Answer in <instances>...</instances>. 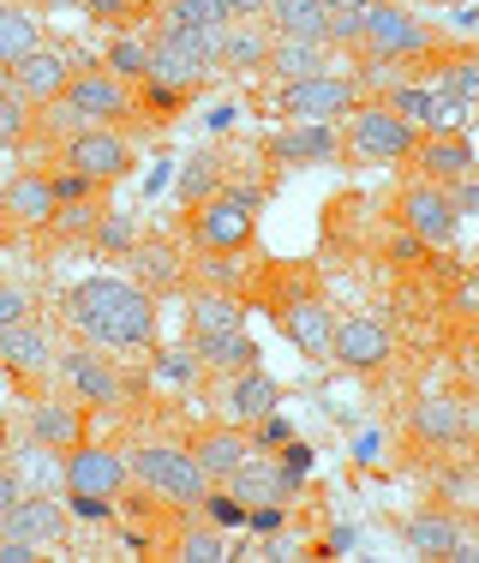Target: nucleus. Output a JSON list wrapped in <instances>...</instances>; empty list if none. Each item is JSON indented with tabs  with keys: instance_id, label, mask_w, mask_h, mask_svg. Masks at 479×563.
<instances>
[{
	"instance_id": "nucleus-1",
	"label": "nucleus",
	"mask_w": 479,
	"mask_h": 563,
	"mask_svg": "<svg viewBox=\"0 0 479 563\" xmlns=\"http://www.w3.org/2000/svg\"><path fill=\"white\" fill-rule=\"evenodd\" d=\"M60 318L73 324L78 342L102 354H144L156 342V294L138 288L132 276H85L66 288Z\"/></svg>"
},
{
	"instance_id": "nucleus-2",
	"label": "nucleus",
	"mask_w": 479,
	"mask_h": 563,
	"mask_svg": "<svg viewBox=\"0 0 479 563\" xmlns=\"http://www.w3.org/2000/svg\"><path fill=\"white\" fill-rule=\"evenodd\" d=\"M258 210H264V186L239 180V186H216L204 205L192 210V240L204 258H239L258 240Z\"/></svg>"
},
{
	"instance_id": "nucleus-3",
	"label": "nucleus",
	"mask_w": 479,
	"mask_h": 563,
	"mask_svg": "<svg viewBox=\"0 0 479 563\" xmlns=\"http://www.w3.org/2000/svg\"><path fill=\"white\" fill-rule=\"evenodd\" d=\"M60 120L73 132L78 126H126V120H138V102H132L126 78H114L102 60H90V66H73V78H66Z\"/></svg>"
},
{
	"instance_id": "nucleus-4",
	"label": "nucleus",
	"mask_w": 479,
	"mask_h": 563,
	"mask_svg": "<svg viewBox=\"0 0 479 563\" xmlns=\"http://www.w3.org/2000/svg\"><path fill=\"white\" fill-rule=\"evenodd\" d=\"M126 462H132V479L144 486V498L175 504V509H198V498L216 486V479L198 467V455L192 450H175V444H138Z\"/></svg>"
},
{
	"instance_id": "nucleus-5",
	"label": "nucleus",
	"mask_w": 479,
	"mask_h": 563,
	"mask_svg": "<svg viewBox=\"0 0 479 563\" xmlns=\"http://www.w3.org/2000/svg\"><path fill=\"white\" fill-rule=\"evenodd\" d=\"M414 144H420V126L402 120L390 102H354L348 132H342V156H348V163H366V168L402 163V156H414Z\"/></svg>"
},
{
	"instance_id": "nucleus-6",
	"label": "nucleus",
	"mask_w": 479,
	"mask_h": 563,
	"mask_svg": "<svg viewBox=\"0 0 479 563\" xmlns=\"http://www.w3.org/2000/svg\"><path fill=\"white\" fill-rule=\"evenodd\" d=\"M359 48L371 60H432V24L414 19L408 7H390V0H371L366 7V31H359Z\"/></svg>"
},
{
	"instance_id": "nucleus-7",
	"label": "nucleus",
	"mask_w": 479,
	"mask_h": 563,
	"mask_svg": "<svg viewBox=\"0 0 479 563\" xmlns=\"http://www.w3.org/2000/svg\"><path fill=\"white\" fill-rule=\"evenodd\" d=\"M216 36L222 31H180V24H163L156 43H151V78L198 90L210 73H216Z\"/></svg>"
},
{
	"instance_id": "nucleus-8",
	"label": "nucleus",
	"mask_w": 479,
	"mask_h": 563,
	"mask_svg": "<svg viewBox=\"0 0 479 563\" xmlns=\"http://www.w3.org/2000/svg\"><path fill=\"white\" fill-rule=\"evenodd\" d=\"M359 102V78L348 73H312V78H282V90H276V109H282L288 120H348Z\"/></svg>"
},
{
	"instance_id": "nucleus-9",
	"label": "nucleus",
	"mask_w": 479,
	"mask_h": 563,
	"mask_svg": "<svg viewBox=\"0 0 479 563\" xmlns=\"http://www.w3.org/2000/svg\"><path fill=\"white\" fill-rule=\"evenodd\" d=\"M132 486V462L114 444H85L78 438L73 450H60V492H97V498H114Z\"/></svg>"
},
{
	"instance_id": "nucleus-10",
	"label": "nucleus",
	"mask_w": 479,
	"mask_h": 563,
	"mask_svg": "<svg viewBox=\"0 0 479 563\" xmlns=\"http://www.w3.org/2000/svg\"><path fill=\"white\" fill-rule=\"evenodd\" d=\"M55 372H60L66 390H73V401H85V408H120V396H126V378L114 372V360L102 354V347H90V342L60 347Z\"/></svg>"
},
{
	"instance_id": "nucleus-11",
	"label": "nucleus",
	"mask_w": 479,
	"mask_h": 563,
	"mask_svg": "<svg viewBox=\"0 0 479 563\" xmlns=\"http://www.w3.org/2000/svg\"><path fill=\"white\" fill-rule=\"evenodd\" d=\"M60 156H66V168L90 174L97 186H114L132 174V139L120 126H78Z\"/></svg>"
},
{
	"instance_id": "nucleus-12",
	"label": "nucleus",
	"mask_w": 479,
	"mask_h": 563,
	"mask_svg": "<svg viewBox=\"0 0 479 563\" xmlns=\"http://www.w3.org/2000/svg\"><path fill=\"white\" fill-rule=\"evenodd\" d=\"M390 354H396V336L383 318L354 312V318H336V330H330V360L342 372H378L390 366Z\"/></svg>"
},
{
	"instance_id": "nucleus-13",
	"label": "nucleus",
	"mask_w": 479,
	"mask_h": 563,
	"mask_svg": "<svg viewBox=\"0 0 479 563\" xmlns=\"http://www.w3.org/2000/svg\"><path fill=\"white\" fill-rule=\"evenodd\" d=\"M396 210H402V228L420 234L425 246H449L456 228H461L456 198H449V186H437V180H414L402 198H396Z\"/></svg>"
},
{
	"instance_id": "nucleus-14",
	"label": "nucleus",
	"mask_w": 479,
	"mask_h": 563,
	"mask_svg": "<svg viewBox=\"0 0 479 563\" xmlns=\"http://www.w3.org/2000/svg\"><path fill=\"white\" fill-rule=\"evenodd\" d=\"M222 408V420L234 426H258L264 413L282 408V384L270 378L264 366H239V372H222V390H210Z\"/></svg>"
},
{
	"instance_id": "nucleus-15",
	"label": "nucleus",
	"mask_w": 479,
	"mask_h": 563,
	"mask_svg": "<svg viewBox=\"0 0 479 563\" xmlns=\"http://www.w3.org/2000/svg\"><path fill=\"white\" fill-rule=\"evenodd\" d=\"M66 533V504L55 492H24L12 509H0V540H19V545H36V552H48Z\"/></svg>"
},
{
	"instance_id": "nucleus-16",
	"label": "nucleus",
	"mask_w": 479,
	"mask_h": 563,
	"mask_svg": "<svg viewBox=\"0 0 479 563\" xmlns=\"http://www.w3.org/2000/svg\"><path fill=\"white\" fill-rule=\"evenodd\" d=\"M408 438H420V444H432V450H461L474 438V413L461 408L456 396L432 390V396L414 401V413H408Z\"/></svg>"
},
{
	"instance_id": "nucleus-17",
	"label": "nucleus",
	"mask_w": 479,
	"mask_h": 563,
	"mask_svg": "<svg viewBox=\"0 0 479 563\" xmlns=\"http://www.w3.org/2000/svg\"><path fill=\"white\" fill-rule=\"evenodd\" d=\"M222 486H229L246 509L252 504H294L300 498V474H288V467L276 462V455H264V450H252L246 462L222 479Z\"/></svg>"
},
{
	"instance_id": "nucleus-18",
	"label": "nucleus",
	"mask_w": 479,
	"mask_h": 563,
	"mask_svg": "<svg viewBox=\"0 0 479 563\" xmlns=\"http://www.w3.org/2000/svg\"><path fill=\"white\" fill-rule=\"evenodd\" d=\"M55 354H60V342L48 336V324H36V318H19V324L0 330V366L24 384L48 378V372H55Z\"/></svg>"
},
{
	"instance_id": "nucleus-19",
	"label": "nucleus",
	"mask_w": 479,
	"mask_h": 563,
	"mask_svg": "<svg viewBox=\"0 0 479 563\" xmlns=\"http://www.w3.org/2000/svg\"><path fill=\"white\" fill-rule=\"evenodd\" d=\"M276 330H282L305 360H330V330H336V318H330V306L318 300V294H288V300L276 306Z\"/></svg>"
},
{
	"instance_id": "nucleus-20",
	"label": "nucleus",
	"mask_w": 479,
	"mask_h": 563,
	"mask_svg": "<svg viewBox=\"0 0 479 563\" xmlns=\"http://www.w3.org/2000/svg\"><path fill=\"white\" fill-rule=\"evenodd\" d=\"M7 85L19 90L24 102H60V90H66V78H73V55L66 48H48V43H36L31 55H19L7 66Z\"/></svg>"
},
{
	"instance_id": "nucleus-21",
	"label": "nucleus",
	"mask_w": 479,
	"mask_h": 563,
	"mask_svg": "<svg viewBox=\"0 0 479 563\" xmlns=\"http://www.w3.org/2000/svg\"><path fill=\"white\" fill-rule=\"evenodd\" d=\"M336 151H342V139H336V126H330V120H288V126L270 139V156H276L282 168L330 163Z\"/></svg>"
},
{
	"instance_id": "nucleus-22",
	"label": "nucleus",
	"mask_w": 479,
	"mask_h": 563,
	"mask_svg": "<svg viewBox=\"0 0 479 563\" xmlns=\"http://www.w3.org/2000/svg\"><path fill=\"white\" fill-rule=\"evenodd\" d=\"M0 217L12 228H48V217H55V180L43 168L12 174L7 192H0Z\"/></svg>"
},
{
	"instance_id": "nucleus-23",
	"label": "nucleus",
	"mask_w": 479,
	"mask_h": 563,
	"mask_svg": "<svg viewBox=\"0 0 479 563\" xmlns=\"http://www.w3.org/2000/svg\"><path fill=\"white\" fill-rule=\"evenodd\" d=\"M414 163H420V180L456 186V180H468V174H474V144L461 139V132H420Z\"/></svg>"
},
{
	"instance_id": "nucleus-24",
	"label": "nucleus",
	"mask_w": 479,
	"mask_h": 563,
	"mask_svg": "<svg viewBox=\"0 0 479 563\" xmlns=\"http://www.w3.org/2000/svg\"><path fill=\"white\" fill-rule=\"evenodd\" d=\"M85 401H60V396H36L31 401V432L24 438H36V444H48V450H73L78 438H85Z\"/></svg>"
},
{
	"instance_id": "nucleus-25",
	"label": "nucleus",
	"mask_w": 479,
	"mask_h": 563,
	"mask_svg": "<svg viewBox=\"0 0 479 563\" xmlns=\"http://www.w3.org/2000/svg\"><path fill=\"white\" fill-rule=\"evenodd\" d=\"M229 330H246V306L229 288H198L186 300V336H229Z\"/></svg>"
},
{
	"instance_id": "nucleus-26",
	"label": "nucleus",
	"mask_w": 479,
	"mask_h": 563,
	"mask_svg": "<svg viewBox=\"0 0 479 563\" xmlns=\"http://www.w3.org/2000/svg\"><path fill=\"white\" fill-rule=\"evenodd\" d=\"M461 533H468V528H461V521L449 516L444 504H432V509H414V516L402 521V540L414 545L420 558H444V563H449V552H456V540H461Z\"/></svg>"
},
{
	"instance_id": "nucleus-27",
	"label": "nucleus",
	"mask_w": 479,
	"mask_h": 563,
	"mask_svg": "<svg viewBox=\"0 0 479 563\" xmlns=\"http://www.w3.org/2000/svg\"><path fill=\"white\" fill-rule=\"evenodd\" d=\"M270 43L276 36H264L258 19H229L216 36V66H229V73H258V66L270 60Z\"/></svg>"
},
{
	"instance_id": "nucleus-28",
	"label": "nucleus",
	"mask_w": 479,
	"mask_h": 563,
	"mask_svg": "<svg viewBox=\"0 0 479 563\" xmlns=\"http://www.w3.org/2000/svg\"><path fill=\"white\" fill-rule=\"evenodd\" d=\"M192 455H198V467H204V474L222 486V479H229L234 467L252 455V438H246V426L222 420L216 432H204V438H198V444H192Z\"/></svg>"
},
{
	"instance_id": "nucleus-29",
	"label": "nucleus",
	"mask_w": 479,
	"mask_h": 563,
	"mask_svg": "<svg viewBox=\"0 0 479 563\" xmlns=\"http://www.w3.org/2000/svg\"><path fill=\"white\" fill-rule=\"evenodd\" d=\"M276 36H300V43H324V24H330V7L324 0H270L264 7Z\"/></svg>"
},
{
	"instance_id": "nucleus-30",
	"label": "nucleus",
	"mask_w": 479,
	"mask_h": 563,
	"mask_svg": "<svg viewBox=\"0 0 479 563\" xmlns=\"http://www.w3.org/2000/svg\"><path fill=\"white\" fill-rule=\"evenodd\" d=\"M126 264H132V282L151 288V294H163V288H175V282H180V258H175L168 240H144L138 234V246L126 252Z\"/></svg>"
},
{
	"instance_id": "nucleus-31",
	"label": "nucleus",
	"mask_w": 479,
	"mask_h": 563,
	"mask_svg": "<svg viewBox=\"0 0 479 563\" xmlns=\"http://www.w3.org/2000/svg\"><path fill=\"white\" fill-rule=\"evenodd\" d=\"M192 354L204 360V372H239V366H258V342L246 330H229V336H186Z\"/></svg>"
},
{
	"instance_id": "nucleus-32",
	"label": "nucleus",
	"mask_w": 479,
	"mask_h": 563,
	"mask_svg": "<svg viewBox=\"0 0 479 563\" xmlns=\"http://www.w3.org/2000/svg\"><path fill=\"white\" fill-rule=\"evenodd\" d=\"M264 66H276V78H312V73H324V66H330V43L276 36V43H270V60H264Z\"/></svg>"
},
{
	"instance_id": "nucleus-33",
	"label": "nucleus",
	"mask_w": 479,
	"mask_h": 563,
	"mask_svg": "<svg viewBox=\"0 0 479 563\" xmlns=\"http://www.w3.org/2000/svg\"><path fill=\"white\" fill-rule=\"evenodd\" d=\"M36 43H43V24H36L19 0H0V66H12L19 55H31Z\"/></svg>"
},
{
	"instance_id": "nucleus-34",
	"label": "nucleus",
	"mask_w": 479,
	"mask_h": 563,
	"mask_svg": "<svg viewBox=\"0 0 479 563\" xmlns=\"http://www.w3.org/2000/svg\"><path fill=\"white\" fill-rule=\"evenodd\" d=\"M90 246L109 252V258H126V252L138 246V217H126V210H102L97 228H90Z\"/></svg>"
},
{
	"instance_id": "nucleus-35",
	"label": "nucleus",
	"mask_w": 479,
	"mask_h": 563,
	"mask_svg": "<svg viewBox=\"0 0 479 563\" xmlns=\"http://www.w3.org/2000/svg\"><path fill=\"white\" fill-rule=\"evenodd\" d=\"M102 217V198H78V205H55V217H48V234L73 240V246H90V228Z\"/></svg>"
},
{
	"instance_id": "nucleus-36",
	"label": "nucleus",
	"mask_w": 479,
	"mask_h": 563,
	"mask_svg": "<svg viewBox=\"0 0 479 563\" xmlns=\"http://www.w3.org/2000/svg\"><path fill=\"white\" fill-rule=\"evenodd\" d=\"M102 66H109L114 78H126V85H138V78H151V43H138V36H114Z\"/></svg>"
},
{
	"instance_id": "nucleus-37",
	"label": "nucleus",
	"mask_w": 479,
	"mask_h": 563,
	"mask_svg": "<svg viewBox=\"0 0 479 563\" xmlns=\"http://www.w3.org/2000/svg\"><path fill=\"white\" fill-rule=\"evenodd\" d=\"M163 24H180V31H222V7L216 0H168L163 7Z\"/></svg>"
},
{
	"instance_id": "nucleus-38",
	"label": "nucleus",
	"mask_w": 479,
	"mask_h": 563,
	"mask_svg": "<svg viewBox=\"0 0 479 563\" xmlns=\"http://www.w3.org/2000/svg\"><path fill=\"white\" fill-rule=\"evenodd\" d=\"M432 90H444V97H461V102H479V55L437 66V73H432Z\"/></svg>"
},
{
	"instance_id": "nucleus-39",
	"label": "nucleus",
	"mask_w": 479,
	"mask_h": 563,
	"mask_svg": "<svg viewBox=\"0 0 479 563\" xmlns=\"http://www.w3.org/2000/svg\"><path fill=\"white\" fill-rule=\"evenodd\" d=\"M138 114L144 120H175L186 109V90L180 85H163V78H138Z\"/></svg>"
},
{
	"instance_id": "nucleus-40",
	"label": "nucleus",
	"mask_w": 479,
	"mask_h": 563,
	"mask_svg": "<svg viewBox=\"0 0 479 563\" xmlns=\"http://www.w3.org/2000/svg\"><path fill=\"white\" fill-rule=\"evenodd\" d=\"M210 192H216V156H210V151H198L192 163L180 168V205L192 210V205H204Z\"/></svg>"
},
{
	"instance_id": "nucleus-41",
	"label": "nucleus",
	"mask_w": 479,
	"mask_h": 563,
	"mask_svg": "<svg viewBox=\"0 0 479 563\" xmlns=\"http://www.w3.org/2000/svg\"><path fill=\"white\" fill-rule=\"evenodd\" d=\"M24 132H31V102H24L12 85H0V151H12Z\"/></svg>"
},
{
	"instance_id": "nucleus-42",
	"label": "nucleus",
	"mask_w": 479,
	"mask_h": 563,
	"mask_svg": "<svg viewBox=\"0 0 479 563\" xmlns=\"http://www.w3.org/2000/svg\"><path fill=\"white\" fill-rule=\"evenodd\" d=\"M175 558H186V563H222V558H229V545L216 540V521H210V528H186L180 545H175Z\"/></svg>"
},
{
	"instance_id": "nucleus-43",
	"label": "nucleus",
	"mask_w": 479,
	"mask_h": 563,
	"mask_svg": "<svg viewBox=\"0 0 479 563\" xmlns=\"http://www.w3.org/2000/svg\"><path fill=\"white\" fill-rule=\"evenodd\" d=\"M383 102H390L402 120H414V126H432V90H425V85H396Z\"/></svg>"
},
{
	"instance_id": "nucleus-44",
	"label": "nucleus",
	"mask_w": 479,
	"mask_h": 563,
	"mask_svg": "<svg viewBox=\"0 0 479 563\" xmlns=\"http://www.w3.org/2000/svg\"><path fill=\"white\" fill-rule=\"evenodd\" d=\"M198 372H204V360L192 354V342H186V347H168V354H156V378H168V384H192Z\"/></svg>"
},
{
	"instance_id": "nucleus-45",
	"label": "nucleus",
	"mask_w": 479,
	"mask_h": 563,
	"mask_svg": "<svg viewBox=\"0 0 479 563\" xmlns=\"http://www.w3.org/2000/svg\"><path fill=\"white\" fill-rule=\"evenodd\" d=\"M198 509H204L216 528H246V504H239L229 486H222V492H204V498H198Z\"/></svg>"
},
{
	"instance_id": "nucleus-46",
	"label": "nucleus",
	"mask_w": 479,
	"mask_h": 563,
	"mask_svg": "<svg viewBox=\"0 0 479 563\" xmlns=\"http://www.w3.org/2000/svg\"><path fill=\"white\" fill-rule=\"evenodd\" d=\"M246 432H252V450H264V455H276L282 444H294V426L282 420V408H276V413H264L258 426H246Z\"/></svg>"
},
{
	"instance_id": "nucleus-47",
	"label": "nucleus",
	"mask_w": 479,
	"mask_h": 563,
	"mask_svg": "<svg viewBox=\"0 0 479 563\" xmlns=\"http://www.w3.org/2000/svg\"><path fill=\"white\" fill-rule=\"evenodd\" d=\"M55 180V205H78V198H97L102 186L90 180V174H78V168H60V174H48Z\"/></svg>"
},
{
	"instance_id": "nucleus-48",
	"label": "nucleus",
	"mask_w": 479,
	"mask_h": 563,
	"mask_svg": "<svg viewBox=\"0 0 479 563\" xmlns=\"http://www.w3.org/2000/svg\"><path fill=\"white\" fill-rule=\"evenodd\" d=\"M66 504H73V516H85V521H109L114 516V498H97V492H66Z\"/></svg>"
},
{
	"instance_id": "nucleus-49",
	"label": "nucleus",
	"mask_w": 479,
	"mask_h": 563,
	"mask_svg": "<svg viewBox=\"0 0 479 563\" xmlns=\"http://www.w3.org/2000/svg\"><path fill=\"white\" fill-rule=\"evenodd\" d=\"M78 7H85L97 24H114V19H126V12L138 7V0H78Z\"/></svg>"
},
{
	"instance_id": "nucleus-50",
	"label": "nucleus",
	"mask_w": 479,
	"mask_h": 563,
	"mask_svg": "<svg viewBox=\"0 0 479 563\" xmlns=\"http://www.w3.org/2000/svg\"><path fill=\"white\" fill-rule=\"evenodd\" d=\"M19 318H31V300H24L19 288H0V330L19 324Z\"/></svg>"
},
{
	"instance_id": "nucleus-51",
	"label": "nucleus",
	"mask_w": 479,
	"mask_h": 563,
	"mask_svg": "<svg viewBox=\"0 0 479 563\" xmlns=\"http://www.w3.org/2000/svg\"><path fill=\"white\" fill-rule=\"evenodd\" d=\"M216 7H222V19H264L270 0H216Z\"/></svg>"
},
{
	"instance_id": "nucleus-52",
	"label": "nucleus",
	"mask_w": 479,
	"mask_h": 563,
	"mask_svg": "<svg viewBox=\"0 0 479 563\" xmlns=\"http://www.w3.org/2000/svg\"><path fill=\"white\" fill-rule=\"evenodd\" d=\"M449 198H456L461 217H479V180H456V192H449Z\"/></svg>"
},
{
	"instance_id": "nucleus-53",
	"label": "nucleus",
	"mask_w": 479,
	"mask_h": 563,
	"mask_svg": "<svg viewBox=\"0 0 479 563\" xmlns=\"http://www.w3.org/2000/svg\"><path fill=\"white\" fill-rule=\"evenodd\" d=\"M24 498V486H19V474H12V467L7 462H0V509H12V504H19Z\"/></svg>"
},
{
	"instance_id": "nucleus-54",
	"label": "nucleus",
	"mask_w": 479,
	"mask_h": 563,
	"mask_svg": "<svg viewBox=\"0 0 479 563\" xmlns=\"http://www.w3.org/2000/svg\"><path fill=\"white\" fill-rule=\"evenodd\" d=\"M31 558H43L36 545H19V540H0V563H31Z\"/></svg>"
},
{
	"instance_id": "nucleus-55",
	"label": "nucleus",
	"mask_w": 479,
	"mask_h": 563,
	"mask_svg": "<svg viewBox=\"0 0 479 563\" xmlns=\"http://www.w3.org/2000/svg\"><path fill=\"white\" fill-rule=\"evenodd\" d=\"M479 474H444V498H461V492H474Z\"/></svg>"
},
{
	"instance_id": "nucleus-56",
	"label": "nucleus",
	"mask_w": 479,
	"mask_h": 563,
	"mask_svg": "<svg viewBox=\"0 0 479 563\" xmlns=\"http://www.w3.org/2000/svg\"><path fill=\"white\" fill-rule=\"evenodd\" d=\"M354 455H359V462H371V455H378V432H359V444H354Z\"/></svg>"
},
{
	"instance_id": "nucleus-57",
	"label": "nucleus",
	"mask_w": 479,
	"mask_h": 563,
	"mask_svg": "<svg viewBox=\"0 0 479 563\" xmlns=\"http://www.w3.org/2000/svg\"><path fill=\"white\" fill-rule=\"evenodd\" d=\"M324 7H348V12H366L371 0H324Z\"/></svg>"
},
{
	"instance_id": "nucleus-58",
	"label": "nucleus",
	"mask_w": 479,
	"mask_h": 563,
	"mask_svg": "<svg viewBox=\"0 0 479 563\" xmlns=\"http://www.w3.org/2000/svg\"><path fill=\"white\" fill-rule=\"evenodd\" d=\"M60 7H78V0H48V12H60Z\"/></svg>"
},
{
	"instance_id": "nucleus-59",
	"label": "nucleus",
	"mask_w": 479,
	"mask_h": 563,
	"mask_svg": "<svg viewBox=\"0 0 479 563\" xmlns=\"http://www.w3.org/2000/svg\"><path fill=\"white\" fill-rule=\"evenodd\" d=\"M19 7H48V0H19Z\"/></svg>"
},
{
	"instance_id": "nucleus-60",
	"label": "nucleus",
	"mask_w": 479,
	"mask_h": 563,
	"mask_svg": "<svg viewBox=\"0 0 479 563\" xmlns=\"http://www.w3.org/2000/svg\"><path fill=\"white\" fill-rule=\"evenodd\" d=\"M0 444H7V426H0Z\"/></svg>"
},
{
	"instance_id": "nucleus-61",
	"label": "nucleus",
	"mask_w": 479,
	"mask_h": 563,
	"mask_svg": "<svg viewBox=\"0 0 479 563\" xmlns=\"http://www.w3.org/2000/svg\"><path fill=\"white\" fill-rule=\"evenodd\" d=\"M0 288H7V282H0Z\"/></svg>"
}]
</instances>
